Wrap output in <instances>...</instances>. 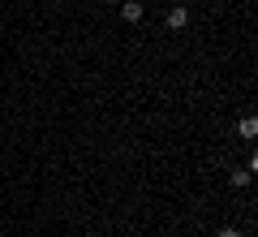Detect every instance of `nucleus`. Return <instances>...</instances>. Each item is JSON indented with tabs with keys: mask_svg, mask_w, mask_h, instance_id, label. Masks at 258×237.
I'll return each mask as SVG.
<instances>
[{
	"mask_svg": "<svg viewBox=\"0 0 258 237\" xmlns=\"http://www.w3.org/2000/svg\"><path fill=\"white\" fill-rule=\"evenodd\" d=\"M185 22H189V13H185V9H181V5H176V9H172V13H168V26H172V30H181V26H185Z\"/></svg>",
	"mask_w": 258,
	"mask_h": 237,
	"instance_id": "nucleus-2",
	"label": "nucleus"
},
{
	"mask_svg": "<svg viewBox=\"0 0 258 237\" xmlns=\"http://www.w3.org/2000/svg\"><path fill=\"white\" fill-rule=\"evenodd\" d=\"M120 18L125 22H142V5L138 0H125V5H120Z\"/></svg>",
	"mask_w": 258,
	"mask_h": 237,
	"instance_id": "nucleus-1",
	"label": "nucleus"
},
{
	"mask_svg": "<svg viewBox=\"0 0 258 237\" xmlns=\"http://www.w3.org/2000/svg\"><path fill=\"white\" fill-rule=\"evenodd\" d=\"M220 237H241V233H237V228H220Z\"/></svg>",
	"mask_w": 258,
	"mask_h": 237,
	"instance_id": "nucleus-4",
	"label": "nucleus"
},
{
	"mask_svg": "<svg viewBox=\"0 0 258 237\" xmlns=\"http://www.w3.org/2000/svg\"><path fill=\"white\" fill-rule=\"evenodd\" d=\"M254 134H258V121L245 117V121H241V138H254Z\"/></svg>",
	"mask_w": 258,
	"mask_h": 237,
	"instance_id": "nucleus-3",
	"label": "nucleus"
}]
</instances>
